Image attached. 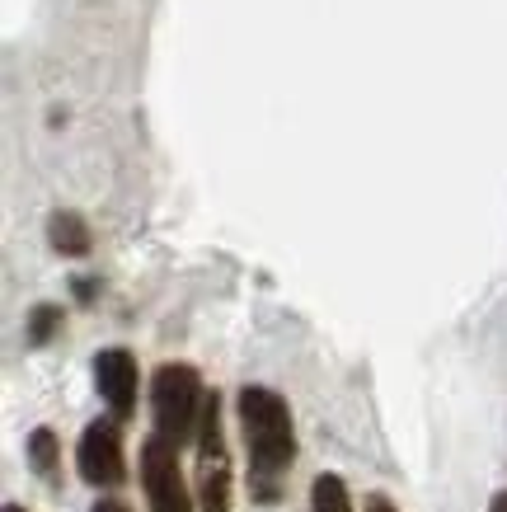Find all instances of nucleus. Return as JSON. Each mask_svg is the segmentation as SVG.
Segmentation results:
<instances>
[{"label": "nucleus", "mask_w": 507, "mask_h": 512, "mask_svg": "<svg viewBox=\"0 0 507 512\" xmlns=\"http://www.w3.org/2000/svg\"><path fill=\"white\" fill-rule=\"evenodd\" d=\"M94 512H132L127 503H118V498H104V503H94Z\"/></svg>", "instance_id": "11"}, {"label": "nucleus", "mask_w": 507, "mask_h": 512, "mask_svg": "<svg viewBox=\"0 0 507 512\" xmlns=\"http://www.w3.org/2000/svg\"><path fill=\"white\" fill-rule=\"evenodd\" d=\"M29 461L43 480L57 475V433H52V428H33L29 433Z\"/></svg>", "instance_id": "8"}, {"label": "nucleus", "mask_w": 507, "mask_h": 512, "mask_svg": "<svg viewBox=\"0 0 507 512\" xmlns=\"http://www.w3.org/2000/svg\"><path fill=\"white\" fill-rule=\"evenodd\" d=\"M94 386H99V395H104L113 419L118 423L132 419V409H137V386H141L137 357L127 353V348H104V353L94 357Z\"/></svg>", "instance_id": "5"}, {"label": "nucleus", "mask_w": 507, "mask_h": 512, "mask_svg": "<svg viewBox=\"0 0 507 512\" xmlns=\"http://www.w3.org/2000/svg\"><path fill=\"white\" fill-rule=\"evenodd\" d=\"M76 466H80V480L94 484V489H118V484L127 480L123 428H118V419H94L90 428L80 433Z\"/></svg>", "instance_id": "4"}, {"label": "nucleus", "mask_w": 507, "mask_h": 512, "mask_svg": "<svg viewBox=\"0 0 507 512\" xmlns=\"http://www.w3.org/2000/svg\"><path fill=\"white\" fill-rule=\"evenodd\" d=\"M240 428H245L249 456H254V484H259V498L273 503L277 480H282L296 461L292 409H287V400H282L277 390L245 386L240 390Z\"/></svg>", "instance_id": "1"}, {"label": "nucleus", "mask_w": 507, "mask_h": 512, "mask_svg": "<svg viewBox=\"0 0 507 512\" xmlns=\"http://www.w3.org/2000/svg\"><path fill=\"white\" fill-rule=\"evenodd\" d=\"M47 240H52V249L57 254H66V259H80V254H90V226H85V217H76V212H52L47 217Z\"/></svg>", "instance_id": "6"}, {"label": "nucleus", "mask_w": 507, "mask_h": 512, "mask_svg": "<svg viewBox=\"0 0 507 512\" xmlns=\"http://www.w3.org/2000/svg\"><path fill=\"white\" fill-rule=\"evenodd\" d=\"M76 296H80V301H90V296H94V282L80 278V282H76Z\"/></svg>", "instance_id": "12"}, {"label": "nucleus", "mask_w": 507, "mask_h": 512, "mask_svg": "<svg viewBox=\"0 0 507 512\" xmlns=\"http://www.w3.org/2000/svg\"><path fill=\"white\" fill-rule=\"evenodd\" d=\"M57 329H62V306H33V315H29V343L33 348L52 343Z\"/></svg>", "instance_id": "9"}, {"label": "nucleus", "mask_w": 507, "mask_h": 512, "mask_svg": "<svg viewBox=\"0 0 507 512\" xmlns=\"http://www.w3.org/2000/svg\"><path fill=\"white\" fill-rule=\"evenodd\" d=\"M367 512H395V503H390L385 494H371L367 498Z\"/></svg>", "instance_id": "10"}, {"label": "nucleus", "mask_w": 507, "mask_h": 512, "mask_svg": "<svg viewBox=\"0 0 507 512\" xmlns=\"http://www.w3.org/2000/svg\"><path fill=\"white\" fill-rule=\"evenodd\" d=\"M202 404H207V390H202V376L188 367V362H165L155 367L151 376V414H155V433L184 447L188 437H198V419Z\"/></svg>", "instance_id": "2"}, {"label": "nucleus", "mask_w": 507, "mask_h": 512, "mask_svg": "<svg viewBox=\"0 0 507 512\" xmlns=\"http://www.w3.org/2000/svg\"><path fill=\"white\" fill-rule=\"evenodd\" d=\"M5 512H24V508H19V503H5Z\"/></svg>", "instance_id": "14"}, {"label": "nucleus", "mask_w": 507, "mask_h": 512, "mask_svg": "<svg viewBox=\"0 0 507 512\" xmlns=\"http://www.w3.org/2000/svg\"><path fill=\"white\" fill-rule=\"evenodd\" d=\"M310 512H353L348 484L338 480V475H315V484H310Z\"/></svg>", "instance_id": "7"}, {"label": "nucleus", "mask_w": 507, "mask_h": 512, "mask_svg": "<svg viewBox=\"0 0 507 512\" xmlns=\"http://www.w3.org/2000/svg\"><path fill=\"white\" fill-rule=\"evenodd\" d=\"M489 512H507V489H503V494H493V503H489Z\"/></svg>", "instance_id": "13"}, {"label": "nucleus", "mask_w": 507, "mask_h": 512, "mask_svg": "<svg viewBox=\"0 0 507 512\" xmlns=\"http://www.w3.org/2000/svg\"><path fill=\"white\" fill-rule=\"evenodd\" d=\"M141 484H146V503L151 512H193L184 470H179V447L151 433L141 442Z\"/></svg>", "instance_id": "3"}]
</instances>
